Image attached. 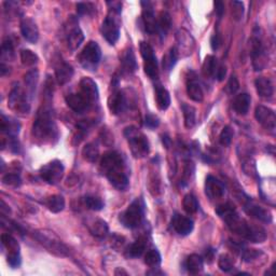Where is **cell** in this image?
<instances>
[{
  "mask_svg": "<svg viewBox=\"0 0 276 276\" xmlns=\"http://www.w3.org/2000/svg\"><path fill=\"white\" fill-rule=\"evenodd\" d=\"M84 204L89 209L96 210V212L97 210H101L105 206L104 202H102L100 198L92 197V196L84 198Z\"/></svg>",
  "mask_w": 276,
  "mask_h": 276,
  "instance_id": "obj_47",
  "label": "cell"
},
{
  "mask_svg": "<svg viewBox=\"0 0 276 276\" xmlns=\"http://www.w3.org/2000/svg\"><path fill=\"white\" fill-rule=\"evenodd\" d=\"M155 92V101L156 106L160 110H166L171 105V96L169 91H167L162 84H156L154 88Z\"/></svg>",
  "mask_w": 276,
  "mask_h": 276,
  "instance_id": "obj_29",
  "label": "cell"
},
{
  "mask_svg": "<svg viewBox=\"0 0 276 276\" xmlns=\"http://www.w3.org/2000/svg\"><path fill=\"white\" fill-rule=\"evenodd\" d=\"M258 95L263 100H271L274 95V86L272 81L266 77H259L255 81Z\"/></svg>",
  "mask_w": 276,
  "mask_h": 276,
  "instance_id": "obj_24",
  "label": "cell"
},
{
  "mask_svg": "<svg viewBox=\"0 0 276 276\" xmlns=\"http://www.w3.org/2000/svg\"><path fill=\"white\" fill-rule=\"evenodd\" d=\"M161 261H162L161 255L156 250H150L149 251H147V253H146L145 263L147 264L149 268H152V269L159 268Z\"/></svg>",
  "mask_w": 276,
  "mask_h": 276,
  "instance_id": "obj_41",
  "label": "cell"
},
{
  "mask_svg": "<svg viewBox=\"0 0 276 276\" xmlns=\"http://www.w3.org/2000/svg\"><path fill=\"white\" fill-rule=\"evenodd\" d=\"M194 174V165L191 161L186 162L185 165V171H183V176H182V182L188 183L191 180V178Z\"/></svg>",
  "mask_w": 276,
  "mask_h": 276,
  "instance_id": "obj_53",
  "label": "cell"
},
{
  "mask_svg": "<svg viewBox=\"0 0 276 276\" xmlns=\"http://www.w3.org/2000/svg\"><path fill=\"white\" fill-rule=\"evenodd\" d=\"M74 75V68L72 65L61 61L55 68V77L59 85H64L72 80Z\"/></svg>",
  "mask_w": 276,
  "mask_h": 276,
  "instance_id": "obj_25",
  "label": "cell"
},
{
  "mask_svg": "<svg viewBox=\"0 0 276 276\" xmlns=\"http://www.w3.org/2000/svg\"><path fill=\"white\" fill-rule=\"evenodd\" d=\"M38 80H39V72H38L37 69H31L29 72H27L24 75L25 86L31 96L34 95L36 92Z\"/></svg>",
  "mask_w": 276,
  "mask_h": 276,
  "instance_id": "obj_32",
  "label": "cell"
},
{
  "mask_svg": "<svg viewBox=\"0 0 276 276\" xmlns=\"http://www.w3.org/2000/svg\"><path fill=\"white\" fill-rule=\"evenodd\" d=\"M1 243L2 246L7 248L9 253H20V245L14 237L9 234H2Z\"/></svg>",
  "mask_w": 276,
  "mask_h": 276,
  "instance_id": "obj_43",
  "label": "cell"
},
{
  "mask_svg": "<svg viewBox=\"0 0 276 276\" xmlns=\"http://www.w3.org/2000/svg\"><path fill=\"white\" fill-rule=\"evenodd\" d=\"M145 125L151 129L156 128L160 125L159 118L155 117L154 115H151V113H148V115L145 118Z\"/></svg>",
  "mask_w": 276,
  "mask_h": 276,
  "instance_id": "obj_54",
  "label": "cell"
},
{
  "mask_svg": "<svg viewBox=\"0 0 276 276\" xmlns=\"http://www.w3.org/2000/svg\"><path fill=\"white\" fill-rule=\"evenodd\" d=\"M241 255H242L243 259H244V261L251 262L260 256L261 251H258L257 250H246V248H244L243 251L241 252Z\"/></svg>",
  "mask_w": 276,
  "mask_h": 276,
  "instance_id": "obj_52",
  "label": "cell"
},
{
  "mask_svg": "<svg viewBox=\"0 0 276 276\" xmlns=\"http://www.w3.org/2000/svg\"><path fill=\"white\" fill-rule=\"evenodd\" d=\"M140 54L144 59V69L146 75L150 79H156L159 75V65L158 59L154 55V51L149 43L142 41L140 42Z\"/></svg>",
  "mask_w": 276,
  "mask_h": 276,
  "instance_id": "obj_10",
  "label": "cell"
},
{
  "mask_svg": "<svg viewBox=\"0 0 276 276\" xmlns=\"http://www.w3.org/2000/svg\"><path fill=\"white\" fill-rule=\"evenodd\" d=\"M233 135H234V132H233V129L231 128V126H229V125L225 126L223 131H221V134L219 136L220 144L223 145L224 147H229L232 143Z\"/></svg>",
  "mask_w": 276,
  "mask_h": 276,
  "instance_id": "obj_48",
  "label": "cell"
},
{
  "mask_svg": "<svg viewBox=\"0 0 276 276\" xmlns=\"http://www.w3.org/2000/svg\"><path fill=\"white\" fill-rule=\"evenodd\" d=\"M125 165L120 153L110 151L100 160V171L111 185L118 190H125L128 187V177L125 174Z\"/></svg>",
  "mask_w": 276,
  "mask_h": 276,
  "instance_id": "obj_3",
  "label": "cell"
},
{
  "mask_svg": "<svg viewBox=\"0 0 276 276\" xmlns=\"http://www.w3.org/2000/svg\"><path fill=\"white\" fill-rule=\"evenodd\" d=\"M217 58L214 55H207L205 57V61L203 63L202 67V73L205 78H212L216 74V70H217Z\"/></svg>",
  "mask_w": 276,
  "mask_h": 276,
  "instance_id": "obj_34",
  "label": "cell"
},
{
  "mask_svg": "<svg viewBox=\"0 0 276 276\" xmlns=\"http://www.w3.org/2000/svg\"><path fill=\"white\" fill-rule=\"evenodd\" d=\"M216 213L225 220L228 228L233 233L242 236L243 239L251 243H263L267 240V231L261 226L250 224L247 220L241 218L232 203L228 202L220 205L216 209Z\"/></svg>",
  "mask_w": 276,
  "mask_h": 276,
  "instance_id": "obj_1",
  "label": "cell"
},
{
  "mask_svg": "<svg viewBox=\"0 0 276 276\" xmlns=\"http://www.w3.org/2000/svg\"><path fill=\"white\" fill-rule=\"evenodd\" d=\"M46 205L52 213H61L65 208V199L59 194H54L47 199Z\"/></svg>",
  "mask_w": 276,
  "mask_h": 276,
  "instance_id": "obj_33",
  "label": "cell"
},
{
  "mask_svg": "<svg viewBox=\"0 0 276 276\" xmlns=\"http://www.w3.org/2000/svg\"><path fill=\"white\" fill-rule=\"evenodd\" d=\"M32 137L40 144H54L57 142L59 133L54 120L53 112L48 104L41 106L37 112L31 129Z\"/></svg>",
  "mask_w": 276,
  "mask_h": 276,
  "instance_id": "obj_2",
  "label": "cell"
},
{
  "mask_svg": "<svg viewBox=\"0 0 276 276\" xmlns=\"http://www.w3.org/2000/svg\"><path fill=\"white\" fill-rule=\"evenodd\" d=\"M181 109L183 112V120H185V126L187 128H192L196 124V120H197V110L196 108L187 105V104H182Z\"/></svg>",
  "mask_w": 276,
  "mask_h": 276,
  "instance_id": "obj_35",
  "label": "cell"
},
{
  "mask_svg": "<svg viewBox=\"0 0 276 276\" xmlns=\"http://www.w3.org/2000/svg\"><path fill=\"white\" fill-rule=\"evenodd\" d=\"M82 154L85 160H88L90 162H96V160L99 159V155H100V149H99V147H97L96 144L91 143V144L86 145L83 148Z\"/></svg>",
  "mask_w": 276,
  "mask_h": 276,
  "instance_id": "obj_44",
  "label": "cell"
},
{
  "mask_svg": "<svg viewBox=\"0 0 276 276\" xmlns=\"http://www.w3.org/2000/svg\"><path fill=\"white\" fill-rule=\"evenodd\" d=\"M101 58V50L99 43L95 41H89L83 50L80 52L78 61L84 69L90 72H95Z\"/></svg>",
  "mask_w": 276,
  "mask_h": 276,
  "instance_id": "obj_6",
  "label": "cell"
},
{
  "mask_svg": "<svg viewBox=\"0 0 276 276\" xmlns=\"http://www.w3.org/2000/svg\"><path fill=\"white\" fill-rule=\"evenodd\" d=\"M240 89V83H239V80L235 77V75H232L230 78L229 82H228V90L231 94L235 93V92Z\"/></svg>",
  "mask_w": 276,
  "mask_h": 276,
  "instance_id": "obj_57",
  "label": "cell"
},
{
  "mask_svg": "<svg viewBox=\"0 0 276 276\" xmlns=\"http://www.w3.org/2000/svg\"><path fill=\"white\" fill-rule=\"evenodd\" d=\"M121 64H122V72L124 74L127 75H132L137 70V62H136V57H135V54L133 52V49L129 48L125 51V53L123 54L122 59H121Z\"/></svg>",
  "mask_w": 276,
  "mask_h": 276,
  "instance_id": "obj_28",
  "label": "cell"
},
{
  "mask_svg": "<svg viewBox=\"0 0 276 276\" xmlns=\"http://www.w3.org/2000/svg\"><path fill=\"white\" fill-rule=\"evenodd\" d=\"M66 39L68 48L72 51L77 50L84 40L83 31L81 30L78 21L75 16H70L68 20V25L66 26Z\"/></svg>",
  "mask_w": 276,
  "mask_h": 276,
  "instance_id": "obj_12",
  "label": "cell"
},
{
  "mask_svg": "<svg viewBox=\"0 0 276 276\" xmlns=\"http://www.w3.org/2000/svg\"><path fill=\"white\" fill-rule=\"evenodd\" d=\"M232 7V16L235 21H240L244 16V4L241 1H232L231 2Z\"/></svg>",
  "mask_w": 276,
  "mask_h": 276,
  "instance_id": "obj_49",
  "label": "cell"
},
{
  "mask_svg": "<svg viewBox=\"0 0 276 276\" xmlns=\"http://www.w3.org/2000/svg\"><path fill=\"white\" fill-rule=\"evenodd\" d=\"M251 102V95L247 93H242L235 96L232 106H233V109L235 110L237 115L245 116L247 115L248 110H250Z\"/></svg>",
  "mask_w": 276,
  "mask_h": 276,
  "instance_id": "obj_27",
  "label": "cell"
},
{
  "mask_svg": "<svg viewBox=\"0 0 276 276\" xmlns=\"http://www.w3.org/2000/svg\"><path fill=\"white\" fill-rule=\"evenodd\" d=\"M142 5H143L142 19H143L145 30L147 31L148 34L153 35L158 31V21H156L154 16L152 4L148 1L147 2L143 1Z\"/></svg>",
  "mask_w": 276,
  "mask_h": 276,
  "instance_id": "obj_19",
  "label": "cell"
},
{
  "mask_svg": "<svg viewBox=\"0 0 276 276\" xmlns=\"http://www.w3.org/2000/svg\"><path fill=\"white\" fill-rule=\"evenodd\" d=\"M178 59V52L176 48H171L170 51L163 56V68L166 72H171L174 68Z\"/></svg>",
  "mask_w": 276,
  "mask_h": 276,
  "instance_id": "obj_38",
  "label": "cell"
},
{
  "mask_svg": "<svg viewBox=\"0 0 276 276\" xmlns=\"http://www.w3.org/2000/svg\"><path fill=\"white\" fill-rule=\"evenodd\" d=\"M172 18L169 12H161L160 18L158 20V31L161 36H165L167 31L171 29Z\"/></svg>",
  "mask_w": 276,
  "mask_h": 276,
  "instance_id": "obj_39",
  "label": "cell"
},
{
  "mask_svg": "<svg viewBox=\"0 0 276 276\" xmlns=\"http://www.w3.org/2000/svg\"><path fill=\"white\" fill-rule=\"evenodd\" d=\"M89 230L92 233V235H94L99 239H102L108 234V225L106 221H104L102 219H93L91 223L88 225Z\"/></svg>",
  "mask_w": 276,
  "mask_h": 276,
  "instance_id": "obj_30",
  "label": "cell"
},
{
  "mask_svg": "<svg viewBox=\"0 0 276 276\" xmlns=\"http://www.w3.org/2000/svg\"><path fill=\"white\" fill-rule=\"evenodd\" d=\"M146 247H147V241L144 237H140L136 242L133 243V244L128 247L127 250V255L129 257L137 258L140 257L144 253Z\"/></svg>",
  "mask_w": 276,
  "mask_h": 276,
  "instance_id": "obj_36",
  "label": "cell"
},
{
  "mask_svg": "<svg viewBox=\"0 0 276 276\" xmlns=\"http://www.w3.org/2000/svg\"><path fill=\"white\" fill-rule=\"evenodd\" d=\"M205 193L210 200H220L226 196V187L218 178L209 175L205 181Z\"/></svg>",
  "mask_w": 276,
  "mask_h": 276,
  "instance_id": "obj_17",
  "label": "cell"
},
{
  "mask_svg": "<svg viewBox=\"0 0 276 276\" xmlns=\"http://www.w3.org/2000/svg\"><path fill=\"white\" fill-rule=\"evenodd\" d=\"M255 117L258 123H260L264 128L268 129V131H274L276 126V116L274 110H272L271 108L262 105L257 106Z\"/></svg>",
  "mask_w": 276,
  "mask_h": 276,
  "instance_id": "obj_14",
  "label": "cell"
},
{
  "mask_svg": "<svg viewBox=\"0 0 276 276\" xmlns=\"http://www.w3.org/2000/svg\"><path fill=\"white\" fill-rule=\"evenodd\" d=\"M226 75V65L221 64L217 67V70H216L215 77L217 78L218 81H224Z\"/></svg>",
  "mask_w": 276,
  "mask_h": 276,
  "instance_id": "obj_58",
  "label": "cell"
},
{
  "mask_svg": "<svg viewBox=\"0 0 276 276\" xmlns=\"http://www.w3.org/2000/svg\"><path fill=\"white\" fill-rule=\"evenodd\" d=\"M218 267L223 272H231L232 270L234 269V261L233 259H232L231 256L226 255V253H224V255H221L219 257V260H218Z\"/></svg>",
  "mask_w": 276,
  "mask_h": 276,
  "instance_id": "obj_46",
  "label": "cell"
},
{
  "mask_svg": "<svg viewBox=\"0 0 276 276\" xmlns=\"http://www.w3.org/2000/svg\"><path fill=\"white\" fill-rule=\"evenodd\" d=\"M124 136H125L135 158L142 159L149 153V140L146 137V135L143 132H140L138 128L135 126L126 127L124 129Z\"/></svg>",
  "mask_w": 276,
  "mask_h": 276,
  "instance_id": "obj_5",
  "label": "cell"
},
{
  "mask_svg": "<svg viewBox=\"0 0 276 276\" xmlns=\"http://www.w3.org/2000/svg\"><path fill=\"white\" fill-rule=\"evenodd\" d=\"M64 165L59 160H53L40 169V177L49 185H56L64 176Z\"/></svg>",
  "mask_w": 276,
  "mask_h": 276,
  "instance_id": "obj_11",
  "label": "cell"
},
{
  "mask_svg": "<svg viewBox=\"0 0 276 276\" xmlns=\"http://www.w3.org/2000/svg\"><path fill=\"white\" fill-rule=\"evenodd\" d=\"M221 45H223V37L220 36V34H215L210 39V47L214 51H217Z\"/></svg>",
  "mask_w": 276,
  "mask_h": 276,
  "instance_id": "obj_56",
  "label": "cell"
},
{
  "mask_svg": "<svg viewBox=\"0 0 276 276\" xmlns=\"http://www.w3.org/2000/svg\"><path fill=\"white\" fill-rule=\"evenodd\" d=\"M21 61L24 66H35L39 62V57L36 53L26 49V50L21 51Z\"/></svg>",
  "mask_w": 276,
  "mask_h": 276,
  "instance_id": "obj_45",
  "label": "cell"
},
{
  "mask_svg": "<svg viewBox=\"0 0 276 276\" xmlns=\"http://www.w3.org/2000/svg\"><path fill=\"white\" fill-rule=\"evenodd\" d=\"M110 5L109 12L106 16L100 27L102 37L110 45H115L120 37V14H121V2H107Z\"/></svg>",
  "mask_w": 276,
  "mask_h": 276,
  "instance_id": "obj_4",
  "label": "cell"
},
{
  "mask_svg": "<svg viewBox=\"0 0 276 276\" xmlns=\"http://www.w3.org/2000/svg\"><path fill=\"white\" fill-rule=\"evenodd\" d=\"M215 10H216V14H217L218 19L223 18V15L225 13V4H224V2L216 1L215 2Z\"/></svg>",
  "mask_w": 276,
  "mask_h": 276,
  "instance_id": "obj_59",
  "label": "cell"
},
{
  "mask_svg": "<svg viewBox=\"0 0 276 276\" xmlns=\"http://www.w3.org/2000/svg\"><path fill=\"white\" fill-rule=\"evenodd\" d=\"M66 104L67 106L77 113H83L89 110L91 106L93 105L92 102L80 93H72L66 96Z\"/></svg>",
  "mask_w": 276,
  "mask_h": 276,
  "instance_id": "obj_20",
  "label": "cell"
},
{
  "mask_svg": "<svg viewBox=\"0 0 276 276\" xmlns=\"http://www.w3.org/2000/svg\"><path fill=\"white\" fill-rule=\"evenodd\" d=\"M187 94L189 99L194 100V101H202L204 99V92L201 83H200L199 78L197 74L194 72L189 73V75L187 78Z\"/></svg>",
  "mask_w": 276,
  "mask_h": 276,
  "instance_id": "obj_16",
  "label": "cell"
},
{
  "mask_svg": "<svg viewBox=\"0 0 276 276\" xmlns=\"http://www.w3.org/2000/svg\"><path fill=\"white\" fill-rule=\"evenodd\" d=\"M251 55L252 58V66L256 72L262 70L267 66L268 55L266 51V47L263 45L261 36L256 32H253V36L251 39Z\"/></svg>",
  "mask_w": 276,
  "mask_h": 276,
  "instance_id": "obj_9",
  "label": "cell"
},
{
  "mask_svg": "<svg viewBox=\"0 0 276 276\" xmlns=\"http://www.w3.org/2000/svg\"><path fill=\"white\" fill-rule=\"evenodd\" d=\"M36 239L39 241L42 245H45L49 251L53 252H57L58 255H64V252L66 251V247H65L62 242L59 241L57 237L53 234V232L50 234H47L45 232H41V233H36Z\"/></svg>",
  "mask_w": 276,
  "mask_h": 276,
  "instance_id": "obj_18",
  "label": "cell"
},
{
  "mask_svg": "<svg viewBox=\"0 0 276 276\" xmlns=\"http://www.w3.org/2000/svg\"><path fill=\"white\" fill-rule=\"evenodd\" d=\"M8 106L10 109H12L16 113H21V115H27L29 112L30 104L28 95L20 83H15L11 90L8 99Z\"/></svg>",
  "mask_w": 276,
  "mask_h": 276,
  "instance_id": "obj_8",
  "label": "cell"
},
{
  "mask_svg": "<svg viewBox=\"0 0 276 276\" xmlns=\"http://www.w3.org/2000/svg\"><path fill=\"white\" fill-rule=\"evenodd\" d=\"M206 258L208 259V262L213 260V258H214V251L213 250H208L206 251ZM207 259H206V260H207Z\"/></svg>",
  "mask_w": 276,
  "mask_h": 276,
  "instance_id": "obj_60",
  "label": "cell"
},
{
  "mask_svg": "<svg viewBox=\"0 0 276 276\" xmlns=\"http://www.w3.org/2000/svg\"><path fill=\"white\" fill-rule=\"evenodd\" d=\"M113 88H115V91L108 99V108L112 115H120L127 107L126 96L123 91L118 90L117 86H113Z\"/></svg>",
  "mask_w": 276,
  "mask_h": 276,
  "instance_id": "obj_15",
  "label": "cell"
},
{
  "mask_svg": "<svg viewBox=\"0 0 276 276\" xmlns=\"http://www.w3.org/2000/svg\"><path fill=\"white\" fill-rule=\"evenodd\" d=\"M0 128L5 134L9 135V137H16V135L20 133L21 124L15 120V119L1 115V120H0Z\"/></svg>",
  "mask_w": 276,
  "mask_h": 276,
  "instance_id": "obj_26",
  "label": "cell"
},
{
  "mask_svg": "<svg viewBox=\"0 0 276 276\" xmlns=\"http://www.w3.org/2000/svg\"><path fill=\"white\" fill-rule=\"evenodd\" d=\"M94 11V5L90 2H79L77 4V12L79 15H91Z\"/></svg>",
  "mask_w": 276,
  "mask_h": 276,
  "instance_id": "obj_51",
  "label": "cell"
},
{
  "mask_svg": "<svg viewBox=\"0 0 276 276\" xmlns=\"http://www.w3.org/2000/svg\"><path fill=\"white\" fill-rule=\"evenodd\" d=\"M21 32L25 39L30 43H37L39 39V29L34 20L29 18L23 19L21 22Z\"/></svg>",
  "mask_w": 276,
  "mask_h": 276,
  "instance_id": "obj_23",
  "label": "cell"
},
{
  "mask_svg": "<svg viewBox=\"0 0 276 276\" xmlns=\"http://www.w3.org/2000/svg\"><path fill=\"white\" fill-rule=\"evenodd\" d=\"M115 274H116V275H119V274H124V275H127V272L124 271V270H122L121 268H118V269L116 270Z\"/></svg>",
  "mask_w": 276,
  "mask_h": 276,
  "instance_id": "obj_61",
  "label": "cell"
},
{
  "mask_svg": "<svg viewBox=\"0 0 276 276\" xmlns=\"http://www.w3.org/2000/svg\"><path fill=\"white\" fill-rule=\"evenodd\" d=\"M203 266H204L203 258L200 255H197V253H192V255L187 258L186 268L190 274L196 275L201 273L203 270Z\"/></svg>",
  "mask_w": 276,
  "mask_h": 276,
  "instance_id": "obj_31",
  "label": "cell"
},
{
  "mask_svg": "<svg viewBox=\"0 0 276 276\" xmlns=\"http://www.w3.org/2000/svg\"><path fill=\"white\" fill-rule=\"evenodd\" d=\"M244 210L250 215L251 217L255 218L262 223L270 224L272 223V214L269 209L262 207L261 205H259L257 202L252 201L251 199H247L244 204Z\"/></svg>",
  "mask_w": 276,
  "mask_h": 276,
  "instance_id": "obj_13",
  "label": "cell"
},
{
  "mask_svg": "<svg viewBox=\"0 0 276 276\" xmlns=\"http://www.w3.org/2000/svg\"><path fill=\"white\" fill-rule=\"evenodd\" d=\"M182 207L185 209V212L188 215H194L199 209V202L197 198L193 196V194L189 193L187 196L183 198L182 201Z\"/></svg>",
  "mask_w": 276,
  "mask_h": 276,
  "instance_id": "obj_37",
  "label": "cell"
},
{
  "mask_svg": "<svg viewBox=\"0 0 276 276\" xmlns=\"http://www.w3.org/2000/svg\"><path fill=\"white\" fill-rule=\"evenodd\" d=\"M13 56H14L13 42L10 38H5L1 45V61L2 63H4V61L12 59Z\"/></svg>",
  "mask_w": 276,
  "mask_h": 276,
  "instance_id": "obj_42",
  "label": "cell"
},
{
  "mask_svg": "<svg viewBox=\"0 0 276 276\" xmlns=\"http://www.w3.org/2000/svg\"><path fill=\"white\" fill-rule=\"evenodd\" d=\"M2 182L4 183V185H8V186L19 187V186H21L22 180H21V177L19 174H15V173H10V174L3 176Z\"/></svg>",
  "mask_w": 276,
  "mask_h": 276,
  "instance_id": "obj_50",
  "label": "cell"
},
{
  "mask_svg": "<svg viewBox=\"0 0 276 276\" xmlns=\"http://www.w3.org/2000/svg\"><path fill=\"white\" fill-rule=\"evenodd\" d=\"M172 226L178 234L186 236V235L190 234L193 231L194 224L190 218L185 217V216L179 215V214H176L173 216Z\"/></svg>",
  "mask_w": 276,
  "mask_h": 276,
  "instance_id": "obj_21",
  "label": "cell"
},
{
  "mask_svg": "<svg viewBox=\"0 0 276 276\" xmlns=\"http://www.w3.org/2000/svg\"><path fill=\"white\" fill-rule=\"evenodd\" d=\"M144 218V203L140 199L133 201L125 212H123L119 219L121 224L128 229H135L142 224Z\"/></svg>",
  "mask_w": 276,
  "mask_h": 276,
  "instance_id": "obj_7",
  "label": "cell"
},
{
  "mask_svg": "<svg viewBox=\"0 0 276 276\" xmlns=\"http://www.w3.org/2000/svg\"><path fill=\"white\" fill-rule=\"evenodd\" d=\"M7 261L11 268H19L21 266L22 259L20 253H8Z\"/></svg>",
  "mask_w": 276,
  "mask_h": 276,
  "instance_id": "obj_55",
  "label": "cell"
},
{
  "mask_svg": "<svg viewBox=\"0 0 276 276\" xmlns=\"http://www.w3.org/2000/svg\"><path fill=\"white\" fill-rule=\"evenodd\" d=\"M177 40L179 42V45L181 46V49H186L188 53H191V49L190 46L193 47V38L191 37V35L189 34L188 31H186L185 29H180L179 31L177 32Z\"/></svg>",
  "mask_w": 276,
  "mask_h": 276,
  "instance_id": "obj_40",
  "label": "cell"
},
{
  "mask_svg": "<svg viewBox=\"0 0 276 276\" xmlns=\"http://www.w3.org/2000/svg\"><path fill=\"white\" fill-rule=\"evenodd\" d=\"M79 86H80V93L84 97H86L92 104L99 100V96H100L99 88H97V84L91 78L84 77L81 79Z\"/></svg>",
  "mask_w": 276,
  "mask_h": 276,
  "instance_id": "obj_22",
  "label": "cell"
}]
</instances>
